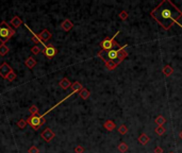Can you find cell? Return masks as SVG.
<instances>
[{
  "label": "cell",
  "mask_w": 182,
  "mask_h": 153,
  "mask_svg": "<svg viewBox=\"0 0 182 153\" xmlns=\"http://www.w3.org/2000/svg\"><path fill=\"white\" fill-rule=\"evenodd\" d=\"M14 34H15V30L11 26H9L8 22L4 20L0 22V41L2 42V44L6 43Z\"/></svg>",
  "instance_id": "2"
},
{
  "label": "cell",
  "mask_w": 182,
  "mask_h": 153,
  "mask_svg": "<svg viewBox=\"0 0 182 153\" xmlns=\"http://www.w3.org/2000/svg\"><path fill=\"white\" fill-rule=\"evenodd\" d=\"M16 125H17V127H18L19 129H25L26 127H27V125H28V123H27V120L20 119V120H18V121H17V123H16Z\"/></svg>",
  "instance_id": "25"
},
{
  "label": "cell",
  "mask_w": 182,
  "mask_h": 153,
  "mask_svg": "<svg viewBox=\"0 0 182 153\" xmlns=\"http://www.w3.org/2000/svg\"><path fill=\"white\" fill-rule=\"evenodd\" d=\"M162 72H163V75H165V77H169V75H173L174 68L170 65H165L164 68L162 69Z\"/></svg>",
  "instance_id": "17"
},
{
  "label": "cell",
  "mask_w": 182,
  "mask_h": 153,
  "mask_svg": "<svg viewBox=\"0 0 182 153\" xmlns=\"http://www.w3.org/2000/svg\"><path fill=\"white\" fill-rule=\"evenodd\" d=\"M117 34H119V31H117L113 35V37H105L101 41V43L99 44L100 48L102 49V51H109V50H112V49H114V47H118L121 48V46L118 44L117 42L115 41V37L117 36Z\"/></svg>",
  "instance_id": "3"
},
{
  "label": "cell",
  "mask_w": 182,
  "mask_h": 153,
  "mask_svg": "<svg viewBox=\"0 0 182 153\" xmlns=\"http://www.w3.org/2000/svg\"><path fill=\"white\" fill-rule=\"evenodd\" d=\"M117 130H118V133L121 135H126L127 133H128V128H127L126 125H121L117 128Z\"/></svg>",
  "instance_id": "22"
},
{
  "label": "cell",
  "mask_w": 182,
  "mask_h": 153,
  "mask_svg": "<svg viewBox=\"0 0 182 153\" xmlns=\"http://www.w3.org/2000/svg\"><path fill=\"white\" fill-rule=\"evenodd\" d=\"M84 152V148L82 146H77L75 148V153H83Z\"/></svg>",
  "instance_id": "31"
},
{
  "label": "cell",
  "mask_w": 182,
  "mask_h": 153,
  "mask_svg": "<svg viewBox=\"0 0 182 153\" xmlns=\"http://www.w3.org/2000/svg\"><path fill=\"white\" fill-rule=\"evenodd\" d=\"M117 149H118V151H119V152L125 153V152H127V150H128V145H127L126 143L121 141V143H119V145H118Z\"/></svg>",
  "instance_id": "21"
},
{
  "label": "cell",
  "mask_w": 182,
  "mask_h": 153,
  "mask_svg": "<svg viewBox=\"0 0 182 153\" xmlns=\"http://www.w3.org/2000/svg\"><path fill=\"white\" fill-rule=\"evenodd\" d=\"M9 51H10L9 47H8L6 44H1V45H0V55H1V56L6 55V54L9 53Z\"/></svg>",
  "instance_id": "20"
},
{
  "label": "cell",
  "mask_w": 182,
  "mask_h": 153,
  "mask_svg": "<svg viewBox=\"0 0 182 153\" xmlns=\"http://www.w3.org/2000/svg\"><path fill=\"white\" fill-rule=\"evenodd\" d=\"M71 84H73V83H70V81H69L67 78H63L61 81L59 82V85L61 86L62 89H64V91H66V89H68L69 87H71Z\"/></svg>",
  "instance_id": "12"
},
{
  "label": "cell",
  "mask_w": 182,
  "mask_h": 153,
  "mask_svg": "<svg viewBox=\"0 0 182 153\" xmlns=\"http://www.w3.org/2000/svg\"><path fill=\"white\" fill-rule=\"evenodd\" d=\"M25 65L27 66V67H28L29 69L34 68V67L36 66V60L34 59V57H32V56H29L28 59L26 60Z\"/></svg>",
  "instance_id": "14"
},
{
  "label": "cell",
  "mask_w": 182,
  "mask_h": 153,
  "mask_svg": "<svg viewBox=\"0 0 182 153\" xmlns=\"http://www.w3.org/2000/svg\"><path fill=\"white\" fill-rule=\"evenodd\" d=\"M150 16L166 31L175 24L182 29V25L179 22V19L182 17V11L170 0H162L150 12Z\"/></svg>",
  "instance_id": "1"
},
{
  "label": "cell",
  "mask_w": 182,
  "mask_h": 153,
  "mask_svg": "<svg viewBox=\"0 0 182 153\" xmlns=\"http://www.w3.org/2000/svg\"><path fill=\"white\" fill-rule=\"evenodd\" d=\"M79 95H80V97L82 98V99H84V100H86L87 98H90L91 96V91L87 89V88H82L80 91V93H79Z\"/></svg>",
  "instance_id": "18"
},
{
  "label": "cell",
  "mask_w": 182,
  "mask_h": 153,
  "mask_svg": "<svg viewBox=\"0 0 182 153\" xmlns=\"http://www.w3.org/2000/svg\"><path fill=\"white\" fill-rule=\"evenodd\" d=\"M13 69L11 68V66L6 63H3L0 65V77L3 79H6V77L10 75V72H12Z\"/></svg>",
  "instance_id": "7"
},
{
  "label": "cell",
  "mask_w": 182,
  "mask_h": 153,
  "mask_svg": "<svg viewBox=\"0 0 182 153\" xmlns=\"http://www.w3.org/2000/svg\"><path fill=\"white\" fill-rule=\"evenodd\" d=\"M31 39H32V42L33 43H35V44H38V43H42L40 39V37H38V34H34L33 32H32V37H31Z\"/></svg>",
  "instance_id": "28"
},
{
  "label": "cell",
  "mask_w": 182,
  "mask_h": 153,
  "mask_svg": "<svg viewBox=\"0 0 182 153\" xmlns=\"http://www.w3.org/2000/svg\"><path fill=\"white\" fill-rule=\"evenodd\" d=\"M154 153H163V149L161 147H156L154 149Z\"/></svg>",
  "instance_id": "32"
},
{
  "label": "cell",
  "mask_w": 182,
  "mask_h": 153,
  "mask_svg": "<svg viewBox=\"0 0 182 153\" xmlns=\"http://www.w3.org/2000/svg\"><path fill=\"white\" fill-rule=\"evenodd\" d=\"M28 153H40V150H38V148L35 147V146H32V147L29 149Z\"/></svg>",
  "instance_id": "30"
},
{
  "label": "cell",
  "mask_w": 182,
  "mask_h": 153,
  "mask_svg": "<svg viewBox=\"0 0 182 153\" xmlns=\"http://www.w3.org/2000/svg\"><path fill=\"white\" fill-rule=\"evenodd\" d=\"M29 112H30L31 116L38 115V107H37L36 105H32V106H30V109H29Z\"/></svg>",
  "instance_id": "24"
},
{
  "label": "cell",
  "mask_w": 182,
  "mask_h": 153,
  "mask_svg": "<svg viewBox=\"0 0 182 153\" xmlns=\"http://www.w3.org/2000/svg\"><path fill=\"white\" fill-rule=\"evenodd\" d=\"M149 141H150V137H149L147 134H145V133H142V134L139 136V143L142 145V146H146Z\"/></svg>",
  "instance_id": "13"
},
{
  "label": "cell",
  "mask_w": 182,
  "mask_h": 153,
  "mask_svg": "<svg viewBox=\"0 0 182 153\" xmlns=\"http://www.w3.org/2000/svg\"><path fill=\"white\" fill-rule=\"evenodd\" d=\"M71 91H74V93H80V91L83 88V86H82V84H81L80 82L79 81H76L74 82L73 84H71Z\"/></svg>",
  "instance_id": "16"
},
{
  "label": "cell",
  "mask_w": 182,
  "mask_h": 153,
  "mask_svg": "<svg viewBox=\"0 0 182 153\" xmlns=\"http://www.w3.org/2000/svg\"><path fill=\"white\" fill-rule=\"evenodd\" d=\"M40 136H42V138H43L44 141H47V143H49V141H51L54 138V136H56V134H54V132L51 130V129L47 128L45 129L43 132H42V134H40Z\"/></svg>",
  "instance_id": "6"
},
{
  "label": "cell",
  "mask_w": 182,
  "mask_h": 153,
  "mask_svg": "<svg viewBox=\"0 0 182 153\" xmlns=\"http://www.w3.org/2000/svg\"><path fill=\"white\" fill-rule=\"evenodd\" d=\"M118 17H119L121 20H126V19L128 18V13H127L126 11H121V12L118 14Z\"/></svg>",
  "instance_id": "29"
},
{
  "label": "cell",
  "mask_w": 182,
  "mask_h": 153,
  "mask_svg": "<svg viewBox=\"0 0 182 153\" xmlns=\"http://www.w3.org/2000/svg\"><path fill=\"white\" fill-rule=\"evenodd\" d=\"M105 65L108 70L112 71V70H115V69L117 68L118 64L116 62H114V61H107V62H105Z\"/></svg>",
  "instance_id": "15"
},
{
  "label": "cell",
  "mask_w": 182,
  "mask_h": 153,
  "mask_svg": "<svg viewBox=\"0 0 182 153\" xmlns=\"http://www.w3.org/2000/svg\"><path fill=\"white\" fill-rule=\"evenodd\" d=\"M179 137H180V139H181V141H182V131L179 133Z\"/></svg>",
  "instance_id": "33"
},
{
  "label": "cell",
  "mask_w": 182,
  "mask_h": 153,
  "mask_svg": "<svg viewBox=\"0 0 182 153\" xmlns=\"http://www.w3.org/2000/svg\"><path fill=\"white\" fill-rule=\"evenodd\" d=\"M154 132H156V134H157V135H159V136H162V135H164V133H165V128H164L163 125H160V127L156 128Z\"/></svg>",
  "instance_id": "23"
},
{
  "label": "cell",
  "mask_w": 182,
  "mask_h": 153,
  "mask_svg": "<svg viewBox=\"0 0 182 153\" xmlns=\"http://www.w3.org/2000/svg\"><path fill=\"white\" fill-rule=\"evenodd\" d=\"M44 117L45 116L44 115H34V116H30L28 119H27V123H28L29 125H30L31 128L33 129V130H38V129L42 127V125L45 123V119H44Z\"/></svg>",
  "instance_id": "4"
},
{
  "label": "cell",
  "mask_w": 182,
  "mask_h": 153,
  "mask_svg": "<svg viewBox=\"0 0 182 153\" xmlns=\"http://www.w3.org/2000/svg\"><path fill=\"white\" fill-rule=\"evenodd\" d=\"M51 36H52V34H51L49 32V30H47V29H44L43 31L38 34V37H40L42 44H45L46 42L49 41L50 38H51Z\"/></svg>",
  "instance_id": "8"
},
{
  "label": "cell",
  "mask_w": 182,
  "mask_h": 153,
  "mask_svg": "<svg viewBox=\"0 0 182 153\" xmlns=\"http://www.w3.org/2000/svg\"><path fill=\"white\" fill-rule=\"evenodd\" d=\"M10 25H11V27H12V28L17 29V28H19V27L22 25V20L19 18L18 16H15V17H13V18L11 19Z\"/></svg>",
  "instance_id": "10"
},
{
  "label": "cell",
  "mask_w": 182,
  "mask_h": 153,
  "mask_svg": "<svg viewBox=\"0 0 182 153\" xmlns=\"http://www.w3.org/2000/svg\"><path fill=\"white\" fill-rule=\"evenodd\" d=\"M40 48L38 47V46H34V47L31 48V52H32V54H34V55H37V54H40Z\"/></svg>",
  "instance_id": "27"
},
{
  "label": "cell",
  "mask_w": 182,
  "mask_h": 153,
  "mask_svg": "<svg viewBox=\"0 0 182 153\" xmlns=\"http://www.w3.org/2000/svg\"><path fill=\"white\" fill-rule=\"evenodd\" d=\"M169 153H175V152H173V151H172V152H169Z\"/></svg>",
  "instance_id": "34"
},
{
  "label": "cell",
  "mask_w": 182,
  "mask_h": 153,
  "mask_svg": "<svg viewBox=\"0 0 182 153\" xmlns=\"http://www.w3.org/2000/svg\"><path fill=\"white\" fill-rule=\"evenodd\" d=\"M16 73L14 71H12V72H10V75L6 77V80L8 81H10V82H13V81H15V79H16Z\"/></svg>",
  "instance_id": "26"
},
{
  "label": "cell",
  "mask_w": 182,
  "mask_h": 153,
  "mask_svg": "<svg viewBox=\"0 0 182 153\" xmlns=\"http://www.w3.org/2000/svg\"><path fill=\"white\" fill-rule=\"evenodd\" d=\"M166 122V118L164 117V116H158L157 118L154 119V123L158 125V127H160V125H164V123Z\"/></svg>",
  "instance_id": "19"
},
{
  "label": "cell",
  "mask_w": 182,
  "mask_h": 153,
  "mask_svg": "<svg viewBox=\"0 0 182 153\" xmlns=\"http://www.w3.org/2000/svg\"><path fill=\"white\" fill-rule=\"evenodd\" d=\"M44 45V49L42 50V52L45 54V55L48 57V59H51L53 56H56V54L58 53V49L56 47H53L52 45Z\"/></svg>",
  "instance_id": "5"
},
{
  "label": "cell",
  "mask_w": 182,
  "mask_h": 153,
  "mask_svg": "<svg viewBox=\"0 0 182 153\" xmlns=\"http://www.w3.org/2000/svg\"><path fill=\"white\" fill-rule=\"evenodd\" d=\"M103 128H105L107 131L111 132L116 128V125L114 123V121H112V120L108 119V120H105V121L103 122Z\"/></svg>",
  "instance_id": "11"
},
{
  "label": "cell",
  "mask_w": 182,
  "mask_h": 153,
  "mask_svg": "<svg viewBox=\"0 0 182 153\" xmlns=\"http://www.w3.org/2000/svg\"><path fill=\"white\" fill-rule=\"evenodd\" d=\"M61 28L62 30H64L66 32L70 31L71 29L74 28V22L71 21V20H69V19H65L64 21L61 24Z\"/></svg>",
  "instance_id": "9"
}]
</instances>
